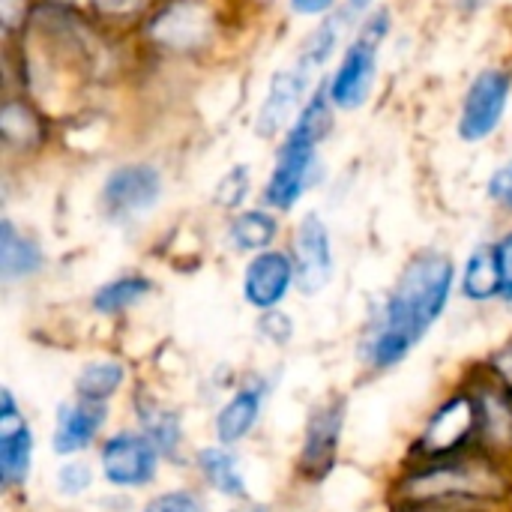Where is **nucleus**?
I'll return each instance as SVG.
<instances>
[{"label":"nucleus","mask_w":512,"mask_h":512,"mask_svg":"<svg viewBox=\"0 0 512 512\" xmlns=\"http://www.w3.org/2000/svg\"><path fill=\"white\" fill-rule=\"evenodd\" d=\"M312 78H315V72H309L303 63H294L288 69H276L270 78L264 105L258 111L255 132L264 138L288 132V123H294L306 105V90L312 87Z\"/></svg>","instance_id":"nucleus-15"},{"label":"nucleus","mask_w":512,"mask_h":512,"mask_svg":"<svg viewBox=\"0 0 512 512\" xmlns=\"http://www.w3.org/2000/svg\"><path fill=\"white\" fill-rule=\"evenodd\" d=\"M36 465V435L9 387L0 390V486L6 495L27 489Z\"/></svg>","instance_id":"nucleus-8"},{"label":"nucleus","mask_w":512,"mask_h":512,"mask_svg":"<svg viewBox=\"0 0 512 512\" xmlns=\"http://www.w3.org/2000/svg\"><path fill=\"white\" fill-rule=\"evenodd\" d=\"M261 336L273 345H288L291 336H294V321L282 312V309H270V312H261V324H258Z\"/></svg>","instance_id":"nucleus-29"},{"label":"nucleus","mask_w":512,"mask_h":512,"mask_svg":"<svg viewBox=\"0 0 512 512\" xmlns=\"http://www.w3.org/2000/svg\"><path fill=\"white\" fill-rule=\"evenodd\" d=\"M345 420H348V402L342 396L321 399L309 408L300 450H297V474L306 483H321L336 471L342 438H345Z\"/></svg>","instance_id":"nucleus-7"},{"label":"nucleus","mask_w":512,"mask_h":512,"mask_svg":"<svg viewBox=\"0 0 512 512\" xmlns=\"http://www.w3.org/2000/svg\"><path fill=\"white\" fill-rule=\"evenodd\" d=\"M138 512H210L207 501L198 489L180 486V489H168V492H156L153 498H147Z\"/></svg>","instance_id":"nucleus-27"},{"label":"nucleus","mask_w":512,"mask_h":512,"mask_svg":"<svg viewBox=\"0 0 512 512\" xmlns=\"http://www.w3.org/2000/svg\"><path fill=\"white\" fill-rule=\"evenodd\" d=\"M495 255H498V270H501V303L512 306V234L495 243Z\"/></svg>","instance_id":"nucleus-31"},{"label":"nucleus","mask_w":512,"mask_h":512,"mask_svg":"<svg viewBox=\"0 0 512 512\" xmlns=\"http://www.w3.org/2000/svg\"><path fill=\"white\" fill-rule=\"evenodd\" d=\"M483 369H486L501 387H507L512 393V339H507L501 348H495V351L486 357Z\"/></svg>","instance_id":"nucleus-30"},{"label":"nucleus","mask_w":512,"mask_h":512,"mask_svg":"<svg viewBox=\"0 0 512 512\" xmlns=\"http://www.w3.org/2000/svg\"><path fill=\"white\" fill-rule=\"evenodd\" d=\"M480 405V447L512 459V393L501 387L483 366L465 381Z\"/></svg>","instance_id":"nucleus-16"},{"label":"nucleus","mask_w":512,"mask_h":512,"mask_svg":"<svg viewBox=\"0 0 512 512\" xmlns=\"http://www.w3.org/2000/svg\"><path fill=\"white\" fill-rule=\"evenodd\" d=\"M273 387L276 384L267 375H246L228 393V399L216 408L213 423H210L213 441L225 447H240L243 441H249L264 417Z\"/></svg>","instance_id":"nucleus-9"},{"label":"nucleus","mask_w":512,"mask_h":512,"mask_svg":"<svg viewBox=\"0 0 512 512\" xmlns=\"http://www.w3.org/2000/svg\"><path fill=\"white\" fill-rule=\"evenodd\" d=\"M351 12H369L375 6V0H348Z\"/></svg>","instance_id":"nucleus-34"},{"label":"nucleus","mask_w":512,"mask_h":512,"mask_svg":"<svg viewBox=\"0 0 512 512\" xmlns=\"http://www.w3.org/2000/svg\"><path fill=\"white\" fill-rule=\"evenodd\" d=\"M45 255L36 240L21 234L9 219L0 222V279L3 282H21L42 270Z\"/></svg>","instance_id":"nucleus-20"},{"label":"nucleus","mask_w":512,"mask_h":512,"mask_svg":"<svg viewBox=\"0 0 512 512\" xmlns=\"http://www.w3.org/2000/svg\"><path fill=\"white\" fill-rule=\"evenodd\" d=\"M96 474H99V468L93 462H87L84 456L63 459L54 471V492L66 501H81L90 495Z\"/></svg>","instance_id":"nucleus-25"},{"label":"nucleus","mask_w":512,"mask_h":512,"mask_svg":"<svg viewBox=\"0 0 512 512\" xmlns=\"http://www.w3.org/2000/svg\"><path fill=\"white\" fill-rule=\"evenodd\" d=\"M162 198V174L153 165H123L108 174L102 186L105 216L126 222L150 213Z\"/></svg>","instance_id":"nucleus-12"},{"label":"nucleus","mask_w":512,"mask_h":512,"mask_svg":"<svg viewBox=\"0 0 512 512\" xmlns=\"http://www.w3.org/2000/svg\"><path fill=\"white\" fill-rule=\"evenodd\" d=\"M512 492V462L483 447L459 456L405 462L393 483L399 512L489 510Z\"/></svg>","instance_id":"nucleus-2"},{"label":"nucleus","mask_w":512,"mask_h":512,"mask_svg":"<svg viewBox=\"0 0 512 512\" xmlns=\"http://www.w3.org/2000/svg\"><path fill=\"white\" fill-rule=\"evenodd\" d=\"M342 33H345V18H342V15L324 18V21L306 36V42L300 45L297 63H303L309 72H318V69L336 54V48H339V42H342Z\"/></svg>","instance_id":"nucleus-24"},{"label":"nucleus","mask_w":512,"mask_h":512,"mask_svg":"<svg viewBox=\"0 0 512 512\" xmlns=\"http://www.w3.org/2000/svg\"><path fill=\"white\" fill-rule=\"evenodd\" d=\"M512 78L507 69H486L480 72L462 102V117H459V138L468 144L486 141L504 120L507 102H510Z\"/></svg>","instance_id":"nucleus-11"},{"label":"nucleus","mask_w":512,"mask_h":512,"mask_svg":"<svg viewBox=\"0 0 512 512\" xmlns=\"http://www.w3.org/2000/svg\"><path fill=\"white\" fill-rule=\"evenodd\" d=\"M294 267H297V288L300 294L312 297L321 294L336 273V255L330 228L318 213H306L294 231Z\"/></svg>","instance_id":"nucleus-13"},{"label":"nucleus","mask_w":512,"mask_h":512,"mask_svg":"<svg viewBox=\"0 0 512 512\" xmlns=\"http://www.w3.org/2000/svg\"><path fill=\"white\" fill-rule=\"evenodd\" d=\"M459 291L468 303L501 300V270H498L495 243H480L471 249V255L462 267Z\"/></svg>","instance_id":"nucleus-21"},{"label":"nucleus","mask_w":512,"mask_h":512,"mask_svg":"<svg viewBox=\"0 0 512 512\" xmlns=\"http://www.w3.org/2000/svg\"><path fill=\"white\" fill-rule=\"evenodd\" d=\"M249 192V168L246 165H234L228 174H222V180L213 189V201L225 210H237L243 204Z\"/></svg>","instance_id":"nucleus-28"},{"label":"nucleus","mask_w":512,"mask_h":512,"mask_svg":"<svg viewBox=\"0 0 512 512\" xmlns=\"http://www.w3.org/2000/svg\"><path fill=\"white\" fill-rule=\"evenodd\" d=\"M474 447H480V405L474 390L459 384L423 420L417 438L408 447V462L447 459Z\"/></svg>","instance_id":"nucleus-4"},{"label":"nucleus","mask_w":512,"mask_h":512,"mask_svg":"<svg viewBox=\"0 0 512 512\" xmlns=\"http://www.w3.org/2000/svg\"><path fill=\"white\" fill-rule=\"evenodd\" d=\"M162 453L138 426L111 429L102 444L96 447V468L99 480L114 489L117 495L144 492L159 480Z\"/></svg>","instance_id":"nucleus-6"},{"label":"nucleus","mask_w":512,"mask_h":512,"mask_svg":"<svg viewBox=\"0 0 512 512\" xmlns=\"http://www.w3.org/2000/svg\"><path fill=\"white\" fill-rule=\"evenodd\" d=\"M456 288V264L441 249L417 252L396 285L384 297L381 309L369 321L357 357L372 375H384L402 366L432 327L444 318Z\"/></svg>","instance_id":"nucleus-1"},{"label":"nucleus","mask_w":512,"mask_h":512,"mask_svg":"<svg viewBox=\"0 0 512 512\" xmlns=\"http://www.w3.org/2000/svg\"><path fill=\"white\" fill-rule=\"evenodd\" d=\"M297 15H327L336 0H288Z\"/></svg>","instance_id":"nucleus-33"},{"label":"nucleus","mask_w":512,"mask_h":512,"mask_svg":"<svg viewBox=\"0 0 512 512\" xmlns=\"http://www.w3.org/2000/svg\"><path fill=\"white\" fill-rule=\"evenodd\" d=\"M153 291V282L141 273H123L114 276L108 282H102L93 297H90V309L102 318H117L129 309H135L141 300H147Z\"/></svg>","instance_id":"nucleus-22"},{"label":"nucleus","mask_w":512,"mask_h":512,"mask_svg":"<svg viewBox=\"0 0 512 512\" xmlns=\"http://www.w3.org/2000/svg\"><path fill=\"white\" fill-rule=\"evenodd\" d=\"M129 384V366L117 357H96L87 360L75 381H72V396L87 399V402H99V405H111Z\"/></svg>","instance_id":"nucleus-19"},{"label":"nucleus","mask_w":512,"mask_h":512,"mask_svg":"<svg viewBox=\"0 0 512 512\" xmlns=\"http://www.w3.org/2000/svg\"><path fill=\"white\" fill-rule=\"evenodd\" d=\"M93 3H99L102 9H123V6H129L135 0H93Z\"/></svg>","instance_id":"nucleus-35"},{"label":"nucleus","mask_w":512,"mask_h":512,"mask_svg":"<svg viewBox=\"0 0 512 512\" xmlns=\"http://www.w3.org/2000/svg\"><path fill=\"white\" fill-rule=\"evenodd\" d=\"M390 33V12L387 9H375L357 30V36L348 42L330 84H327V96L333 102V108L342 111H354L360 105H366L372 87H375V75H378V51L384 45Z\"/></svg>","instance_id":"nucleus-5"},{"label":"nucleus","mask_w":512,"mask_h":512,"mask_svg":"<svg viewBox=\"0 0 512 512\" xmlns=\"http://www.w3.org/2000/svg\"><path fill=\"white\" fill-rule=\"evenodd\" d=\"M192 465H195L198 480L222 501H231V504L249 501V483H246V471L237 456V447H225L213 441L195 450Z\"/></svg>","instance_id":"nucleus-18"},{"label":"nucleus","mask_w":512,"mask_h":512,"mask_svg":"<svg viewBox=\"0 0 512 512\" xmlns=\"http://www.w3.org/2000/svg\"><path fill=\"white\" fill-rule=\"evenodd\" d=\"M0 132H3L9 147L30 144L39 135V120L24 102H6L0 111Z\"/></svg>","instance_id":"nucleus-26"},{"label":"nucleus","mask_w":512,"mask_h":512,"mask_svg":"<svg viewBox=\"0 0 512 512\" xmlns=\"http://www.w3.org/2000/svg\"><path fill=\"white\" fill-rule=\"evenodd\" d=\"M489 198L501 207H512V159H507L489 180Z\"/></svg>","instance_id":"nucleus-32"},{"label":"nucleus","mask_w":512,"mask_h":512,"mask_svg":"<svg viewBox=\"0 0 512 512\" xmlns=\"http://www.w3.org/2000/svg\"><path fill=\"white\" fill-rule=\"evenodd\" d=\"M276 234H279V222L270 210H243L231 219L225 240L240 255H258L264 249H273Z\"/></svg>","instance_id":"nucleus-23"},{"label":"nucleus","mask_w":512,"mask_h":512,"mask_svg":"<svg viewBox=\"0 0 512 512\" xmlns=\"http://www.w3.org/2000/svg\"><path fill=\"white\" fill-rule=\"evenodd\" d=\"M231 512H270L267 507H261V504H252V501H246V504H237Z\"/></svg>","instance_id":"nucleus-36"},{"label":"nucleus","mask_w":512,"mask_h":512,"mask_svg":"<svg viewBox=\"0 0 512 512\" xmlns=\"http://www.w3.org/2000/svg\"><path fill=\"white\" fill-rule=\"evenodd\" d=\"M240 288H243L246 306H252L255 312L282 309L291 288H297L294 255H288L282 249H264V252L252 255L243 270Z\"/></svg>","instance_id":"nucleus-14"},{"label":"nucleus","mask_w":512,"mask_h":512,"mask_svg":"<svg viewBox=\"0 0 512 512\" xmlns=\"http://www.w3.org/2000/svg\"><path fill=\"white\" fill-rule=\"evenodd\" d=\"M108 420H111V405L87 402L78 396L60 402L51 426V453L60 459L90 453L108 435Z\"/></svg>","instance_id":"nucleus-10"},{"label":"nucleus","mask_w":512,"mask_h":512,"mask_svg":"<svg viewBox=\"0 0 512 512\" xmlns=\"http://www.w3.org/2000/svg\"><path fill=\"white\" fill-rule=\"evenodd\" d=\"M132 420L135 426L156 444V450L162 453L165 462L180 465L183 453H186V426H183V414L165 402L162 396H153L150 390L138 387L132 396Z\"/></svg>","instance_id":"nucleus-17"},{"label":"nucleus","mask_w":512,"mask_h":512,"mask_svg":"<svg viewBox=\"0 0 512 512\" xmlns=\"http://www.w3.org/2000/svg\"><path fill=\"white\" fill-rule=\"evenodd\" d=\"M330 129H333V102L327 90H318L285 132V144L279 147L273 174L264 186L267 207L288 213L300 204L306 189L315 183L318 144L330 135Z\"/></svg>","instance_id":"nucleus-3"}]
</instances>
